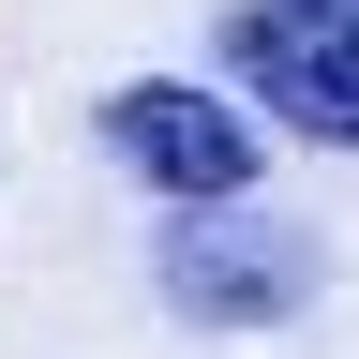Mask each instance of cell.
<instances>
[{"instance_id": "obj_2", "label": "cell", "mask_w": 359, "mask_h": 359, "mask_svg": "<svg viewBox=\"0 0 359 359\" xmlns=\"http://www.w3.org/2000/svg\"><path fill=\"white\" fill-rule=\"evenodd\" d=\"M224 75H255V105L285 135L359 150V0H240L224 15Z\"/></svg>"}, {"instance_id": "obj_3", "label": "cell", "mask_w": 359, "mask_h": 359, "mask_svg": "<svg viewBox=\"0 0 359 359\" xmlns=\"http://www.w3.org/2000/svg\"><path fill=\"white\" fill-rule=\"evenodd\" d=\"M105 150L150 180V195H240V180H255V135H240V105H210V90H165V75L105 90Z\"/></svg>"}, {"instance_id": "obj_1", "label": "cell", "mask_w": 359, "mask_h": 359, "mask_svg": "<svg viewBox=\"0 0 359 359\" xmlns=\"http://www.w3.org/2000/svg\"><path fill=\"white\" fill-rule=\"evenodd\" d=\"M165 299L210 314V330H269V314L314 299V240H299L285 210H255V180H240V195H180V224H165Z\"/></svg>"}]
</instances>
